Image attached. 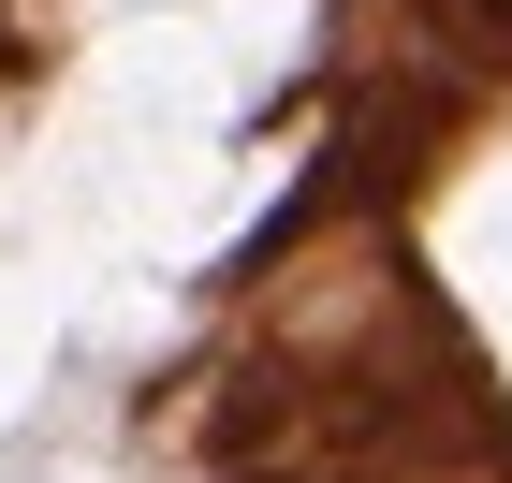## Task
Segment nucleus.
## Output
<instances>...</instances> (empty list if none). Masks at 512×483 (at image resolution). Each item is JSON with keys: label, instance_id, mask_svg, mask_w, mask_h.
Instances as JSON below:
<instances>
[{"label": "nucleus", "instance_id": "f257e3e1", "mask_svg": "<svg viewBox=\"0 0 512 483\" xmlns=\"http://www.w3.org/2000/svg\"><path fill=\"white\" fill-rule=\"evenodd\" d=\"M454 15H469V30H498V44H512V0H454Z\"/></svg>", "mask_w": 512, "mask_h": 483}]
</instances>
